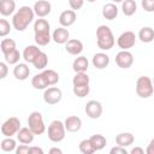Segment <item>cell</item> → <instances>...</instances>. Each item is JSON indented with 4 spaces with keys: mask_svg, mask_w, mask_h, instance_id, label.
Here are the masks:
<instances>
[{
    "mask_svg": "<svg viewBox=\"0 0 154 154\" xmlns=\"http://www.w3.org/2000/svg\"><path fill=\"white\" fill-rule=\"evenodd\" d=\"M34 10L29 6H22L13 14L12 26L18 31H24L34 19Z\"/></svg>",
    "mask_w": 154,
    "mask_h": 154,
    "instance_id": "cell-1",
    "label": "cell"
},
{
    "mask_svg": "<svg viewBox=\"0 0 154 154\" xmlns=\"http://www.w3.org/2000/svg\"><path fill=\"white\" fill-rule=\"evenodd\" d=\"M116 43L113 32L109 26L100 25L96 29V45L102 51H109Z\"/></svg>",
    "mask_w": 154,
    "mask_h": 154,
    "instance_id": "cell-2",
    "label": "cell"
},
{
    "mask_svg": "<svg viewBox=\"0 0 154 154\" xmlns=\"http://www.w3.org/2000/svg\"><path fill=\"white\" fill-rule=\"evenodd\" d=\"M153 83L150 77L140 76L136 81V94L142 99H148L153 95Z\"/></svg>",
    "mask_w": 154,
    "mask_h": 154,
    "instance_id": "cell-3",
    "label": "cell"
},
{
    "mask_svg": "<svg viewBox=\"0 0 154 154\" xmlns=\"http://www.w3.org/2000/svg\"><path fill=\"white\" fill-rule=\"evenodd\" d=\"M28 128L32 131L34 135H42L46 131V125H45V122H43V117L38 111H34L29 114Z\"/></svg>",
    "mask_w": 154,
    "mask_h": 154,
    "instance_id": "cell-4",
    "label": "cell"
},
{
    "mask_svg": "<svg viewBox=\"0 0 154 154\" xmlns=\"http://www.w3.org/2000/svg\"><path fill=\"white\" fill-rule=\"evenodd\" d=\"M65 132L66 130L61 120L55 119L48 125V138L54 143L61 142L65 138Z\"/></svg>",
    "mask_w": 154,
    "mask_h": 154,
    "instance_id": "cell-5",
    "label": "cell"
},
{
    "mask_svg": "<svg viewBox=\"0 0 154 154\" xmlns=\"http://www.w3.org/2000/svg\"><path fill=\"white\" fill-rule=\"evenodd\" d=\"M19 129H20V120L18 118H16V117H11V118L6 119L0 125L1 134L5 137H12L13 135H16L18 132Z\"/></svg>",
    "mask_w": 154,
    "mask_h": 154,
    "instance_id": "cell-6",
    "label": "cell"
},
{
    "mask_svg": "<svg viewBox=\"0 0 154 154\" xmlns=\"http://www.w3.org/2000/svg\"><path fill=\"white\" fill-rule=\"evenodd\" d=\"M136 43V35L134 31H124L119 35V37L117 38V45L120 49L123 51H128L130 48H132Z\"/></svg>",
    "mask_w": 154,
    "mask_h": 154,
    "instance_id": "cell-7",
    "label": "cell"
},
{
    "mask_svg": "<svg viewBox=\"0 0 154 154\" xmlns=\"http://www.w3.org/2000/svg\"><path fill=\"white\" fill-rule=\"evenodd\" d=\"M61 97H63V91L58 87H49L45 89L43 101L47 105H57L60 102Z\"/></svg>",
    "mask_w": 154,
    "mask_h": 154,
    "instance_id": "cell-8",
    "label": "cell"
},
{
    "mask_svg": "<svg viewBox=\"0 0 154 154\" xmlns=\"http://www.w3.org/2000/svg\"><path fill=\"white\" fill-rule=\"evenodd\" d=\"M116 64L120 69H129L134 64V55L129 51H120L116 55Z\"/></svg>",
    "mask_w": 154,
    "mask_h": 154,
    "instance_id": "cell-9",
    "label": "cell"
},
{
    "mask_svg": "<svg viewBox=\"0 0 154 154\" xmlns=\"http://www.w3.org/2000/svg\"><path fill=\"white\" fill-rule=\"evenodd\" d=\"M84 111H85V114L89 118L97 119L102 114V105H101V102H99L96 100H90V101L87 102V105L84 107Z\"/></svg>",
    "mask_w": 154,
    "mask_h": 154,
    "instance_id": "cell-10",
    "label": "cell"
},
{
    "mask_svg": "<svg viewBox=\"0 0 154 154\" xmlns=\"http://www.w3.org/2000/svg\"><path fill=\"white\" fill-rule=\"evenodd\" d=\"M32 10H34V13H35L37 17L43 18V17H46V16H48V14L51 13L52 5H51V2L47 1V0H38V1H36V2L34 4Z\"/></svg>",
    "mask_w": 154,
    "mask_h": 154,
    "instance_id": "cell-11",
    "label": "cell"
},
{
    "mask_svg": "<svg viewBox=\"0 0 154 154\" xmlns=\"http://www.w3.org/2000/svg\"><path fill=\"white\" fill-rule=\"evenodd\" d=\"M76 18H77V16H76V12L73 10H65L59 16V23L61 26L69 28L72 24H75Z\"/></svg>",
    "mask_w": 154,
    "mask_h": 154,
    "instance_id": "cell-12",
    "label": "cell"
},
{
    "mask_svg": "<svg viewBox=\"0 0 154 154\" xmlns=\"http://www.w3.org/2000/svg\"><path fill=\"white\" fill-rule=\"evenodd\" d=\"M52 40L58 45H65L70 40V32L64 26L57 28L52 34Z\"/></svg>",
    "mask_w": 154,
    "mask_h": 154,
    "instance_id": "cell-13",
    "label": "cell"
},
{
    "mask_svg": "<svg viewBox=\"0 0 154 154\" xmlns=\"http://www.w3.org/2000/svg\"><path fill=\"white\" fill-rule=\"evenodd\" d=\"M64 126H65V130L69 132H77L82 128V120L77 116H70L65 119Z\"/></svg>",
    "mask_w": 154,
    "mask_h": 154,
    "instance_id": "cell-14",
    "label": "cell"
},
{
    "mask_svg": "<svg viewBox=\"0 0 154 154\" xmlns=\"http://www.w3.org/2000/svg\"><path fill=\"white\" fill-rule=\"evenodd\" d=\"M30 75V69L25 63H17L13 67V76L18 81H25Z\"/></svg>",
    "mask_w": 154,
    "mask_h": 154,
    "instance_id": "cell-15",
    "label": "cell"
},
{
    "mask_svg": "<svg viewBox=\"0 0 154 154\" xmlns=\"http://www.w3.org/2000/svg\"><path fill=\"white\" fill-rule=\"evenodd\" d=\"M91 64L94 67L99 69V70H102V69H106L108 65H109V57L106 54V53H96L93 55V59H91Z\"/></svg>",
    "mask_w": 154,
    "mask_h": 154,
    "instance_id": "cell-16",
    "label": "cell"
},
{
    "mask_svg": "<svg viewBox=\"0 0 154 154\" xmlns=\"http://www.w3.org/2000/svg\"><path fill=\"white\" fill-rule=\"evenodd\" d=\"M65 51L71 55H78L83 51V43L77 38H71L65 43Z\"/></svg>",
    "mask_w": 154,
    "mask_h": 154,
    "instance_id": "cell-17",
    "label": "cell"
},
{
    "mask_svg": "<svg viewBox=\"0 0 154 154\" xmlns=\"http://www.w3.org/2000/svg\"><path fill=\"white\" fill-rule=\"evenodd\" d=\"M16 135L19 143H23V144H30L34 141V136H35L29 128H20Z\"/></svg>",
    "mask_w": 154,
    "mask_h": 154,
    "instance_id": "cell-18",
    "label": "cell"
},
{
    "mask_svg": "<svg viewBox=\"0 0 154 154\" xmlns=\"http://www.w3.org/2000/svg\"><path fill=\"white\" fill-rule=\"evenodd\" d=\"M40 52H41V49H40L37 46H35V45H29V46H26V47L24 48V51H23V59L25 60V63L31 64V63L34 61V59L36 58V55H37Z\"/></svg>",
    "mask_w": 154,
    "mask_h": 154,
    "instance_id": "cell-19",
    "label": "cell"
},
{
    "mask_svg": "<svg viewBox=\"0 0 154 154\" xmlns=\"http://www.w3.org/2000/svg\"><path fill=\"white\" fill-rule=\"evenodd\" d=\"M135 141V137L131 132H120L116 136V143L117 146H120V147H129L134 143Z\"/></svg>",
    "mask_w": 154,
    "mask_h": 154,
    "instance_id": "cell-20",
    "label": "cell"
},
{
    "mask_svg": "<svg viewBox=\"0 0 154 154\" xmlns=\"http://www.w3.org/2000/svg\"><path fill=\"white\" fill-rule=\"evenodd\" d=\"M118 16V7L116 6V4L113 2H109V4H106L103 7H102V17L107 20H113L116 19Z\"/></svg>",
    "mask_w": 154,
    "mask_h": 154,
    "instance_id": "cell-21",
    "label": "cell"
},
{
    "mask_svg": "<svg viewBox=\"0 0 154 154\" xmlns=\"http://www.w3.org/2000/svg\"><path fill=\"white\" fill-rule=\"evenodd\" d=\"M51 25L48 23V20L43 19V18H38L36 19V22L34 23V32L35 35H40V34H51Z\"/></svg>",
    "mask_w": 154,
    "mask_h": 154,
    "instance_id": "cell-22",
    "label": "cell"
},
{
    "mask_svg": "<svg viewBox=\"0 0 154 154\" xmlns=\"http://www.w3.org/2000/svg\"><path fill=\"white\" fill-rule=\"evenodd\" d=\"M89 142L90 144L93 146L94 150H101L105 148V146L107 144V140L103 135H100V134H96V135H91L89 137Z\"/></svg>",
    "mask_w": 154,
    "mask_h": 154,
    "instance_id": "cell-23",
    "label": "cell"
},
{
    "mask_svg": "<svg viewBox=\"0 0 154 154\" xmlns=\"http://www.w3.org/2000/svg\"><path fill=\"white\" fill-rule=\"evenodd\" d=\"M16 10L14 0H0V14L4 17L11 16Z\"/></svg>",
    "mask_w": 154,
    "mask_h": 154,
    "instance_id": "cell-24",
    "label": "cell"
},
{
    "mask_svg": "<svg viewBox=\"0 0 154 154\" xmlns=\"http://www.w3.org/2000/svg\"><path fill=\"white\" fill-rule=\"evenodd\" d=\"M88 67H89V61L83 55L77 57L72 63V69L75 72H87Z\"/></svg>",
    "mask_w": 154,
    "mask_h": 154,
    "instance_id": "cell-25",
    "label": "cell"
},
{
    "mask_svg": "<svg viewBox=\"0 0 154 154\" xmlns=\"http://www.w3.org/2000/svg\"><path fill=\"white\" fill-rule=\"evenodd\" d=\"M138 38L143 43H149L154 38V30L150 26H143L138 31Z\"/></svg>",
    "mask_w": 154,
    "mask_h": 154,
    "instance_id": "cell-26",
    "label": "cell"
},
{
    "mask_svg": "<svg viewBox=\"0 0 154 154\" xmlns=\"http://www.w3.org/2000/svg\"><path fill=\"white\" fill-rule=\"evenodd\" d=\"M122 11L126 17H130L136 13L137 4L135 0H123L122 1Z\"/></svg>",
    "mask_w": 154,
    "mask_h": 154,
    "instance_id": "cell-27",
    "label": "cell"
},
{
    "mask_svg": "<svg viewBox=\"0 0 154 154\" xmlns=\"http://www.w3.org/2000/svg\"><path fill=\"white\" fill-rule=\"evenodd\" d=\"M31 64L34 65L35 69H37V70H43V69L48 65V55H47L45 52L41 51V52L36 55V58L34 59V61H32Z\"/></svg>",
    "mask_w": 154,
    "mask_h": 154,
    "instance_id": "cell-28",
    "label": "cell"
},
{
    "mask_svg": "<svg viewBox=\"0 0 154 154\" xmlns=\"http://www.w3.org/2000/svg\"><path fill=\"white\" fill-rule=\"evenodd\" d=\"M42 75L45 76L48 87L57 84V83L59 82V78H60V77H59V73H58L57 71H54V70H51V69L43 70V71H42Z\"/></svg>",
    "mask_w": 154,
    "mask_h": 154,
    "instance_id": "cell-29",
    "label": "cell"
},
{
    "mask_svg": "<svg viewBox=\"0 0 154 154\" xmlns=\"http://www.w3.org/2000/svg\"><path fill=\"white\" fill-rule=\"evenodd\" d=\"M31 85H32L35 89H38V90H42V89L48 88V84H47L46 78H45V76L42 75V72H41V73H37V75H35V76L32 77V79H31Z\"/></svg>",
    "mask_w": 154,
    "mask_h": 154,
    "instance_id": "cell-30",
    "label": "cell"
},
{
    "mask_svg": "<svg viewBox=\"0 0 154 154\" xmlns=\"http://www.w3.org/2000/svg\"><path fill=\"white\" fill-rule=\"evenodd\" d=\"M4 57H5V61H6V64L16 65L17 63H19L20 53H19V51L16 48V49H13V51H11V52H8V53H5Z\"/></svg>",
    "mask_w": 154,
    "mask_h": 154,
    "instance_id": "cell-31",
    "label": "cell"
},
{
    "mask_svg": "<svg viewBox=\"0 0 154 154\" xmlns=\"http://www.w3.org/2000/svg\"><path fill=\"white\" fill-rule=\"evenodd\" d=\"M17 45H16V41L12 40V38H4L1 42H0V49L1 52L5 54V53H8L13 49H16Z\"/></svg>",
    "mask_w": 154,
    "mask_h": 154,
    "instance_id": "cell-32",
    "label": "cell"
},
{
    "mask_svg": "<svg viewBox=\"0 0 154 154\" xmlns=\"http://www.w3.org/2000/svg\"><path fill=\"white\" fill-rule=\"evenodd\" d=\"M89 76L87 75V72H76L73 79H72V84L73 85H83V84H89Z\"/></svg>",
    "mask_w": 154,
    "mask_h": 154,
    "instance_id": "cell-33",
    "label": "cell"
},
{
    "mask_svg": "<svg viewBox=\"0 0 154 154\" xmlns=\"http://www.w3.org/2000/svg\"><path fill=\"white\" fill-rule=\"evenodd\" d=\"M0 147H1V149H2L4 152L10 153V152H13V150L16 149L17 144H16V141H14L12 137H6L5 140L1 141Z\"/></svg>",
    "mask_w": 154,
    "mask_h": 154,
    "instance_id": "cell-34",
    "label": "cell"
},
{
    "mask_svg": "<svg viewBox=\"0 0 154 154\" xmlns=\"http://www.w3.org/2000/svg\"><path fill=\"white\" fill-rule=\"evenodd\" d=\"M72 91H73V94H75L77 97H84V96H87V95L89 94V91H90V87H89V84L73 85Z\"/></svg>",
    "mask_w": 154,
    "mask_h": 154,
    "instance_id": "cell-35",
    "label": "cell"
},
{
    "mask_svg": "<svg viewBox=\"0 0 154 154\" xmlns=\"http://www.w3.org/2000/svg\"><path fill=\"white\" fill-rule=\"evenodd\" d=\"M78 148H79V152L83 153V154H93V153L95 152L94 148H93V146H91L90 142H89V138L82 140V141L79 142Z\"/></svg>",
    "mask_w": 154,
    "mask_h": 154,
    "instance_id": "cell-36",
    "label": "cell"
},
{
    "mask_svg": "<svg viewBox=\"0 0 154 154\" xmlns=\"http://www.w3.org/2000/svg\"><path fill=\"white\" fill-rule=\"evenodd\" d=\"M52 40L51 34H40V35H35V42L38 46H47Z\"/></svg>",
    "mask_w": 154,
    "mask_h": 154,
    "instance_id": "cell-37",
    "label": "cell"
},
{
    "mask_svg": "<svg viewBox=\"0 0 154 154\" xmlns=\"http://www.w3.org/2000/svg\"><path fill=\"white\" fill-rule=\"evenodd\" d=\"M11 31V25L6 19L0 18V37L7 36Z\"/></svg>",
    "mask_w": 154,
    "mask_h": 154,
    "instance_id": "cell-38",
    "label": "cell"
},
{
    "mask_svg": "<svg viewBox=\"0 0 154 154\" xmlns=\"http://www.w3.org/2000/svg\"><path fill=\"white\" fill-rule=\"evenodd\" d=\"M142 7L147 12H153L154 11V0H142L141 2Z\"/></svg>",
    "mask_w": 154,
    "mask_h": 154,
    "instance_id": "cell-39",
    "label": "cell"
},
{
    "mask_svg": "<svg viewBox=\"0 0 154 154\" xmlns=\"http://www.w3.org/2000/svg\"><path fill=\"white\" fill-rule=\"evenodd\" d=\"M83 4H84V0H69V5H70L71 10H73V11L82 8Z\"/></svg>",
    "mask_w": 154,
    "mask_h": 154,
    "instance_id": "cell-40",
    "label": "cell"
},
{
    "mask_svg": "<svg viewBox=\"0 0 154 154\" xmlns=\"http://www.w3.org/2000/svg\"><path fill=\"white\" fill-rule=\"evenodd\" d=\"M8 75V66L6 63L0 61V79H4Z\"/></svg>",
    "mask_w": 154,
    "mask_h": 154,
    "instance_id": "cell-41",
    "label": "cell"
},
{
    "mask_svg": "<svg viewBox=\"0 0 154 154\" xmlns=\"http://www.w3.org/2000/svg\"><path fill=\"white\" fill-rule=\"evenodd\" d=\"M16 153L17 154H29V146L28 144H19L18 147H16Z\"/></svg>",
    "mask_w": 154,
    "mask_h": 154,
    "instance_id": "cell-42",
    "label": "cell"
},
{
    "mask_svg": "<svg viewBox=\"0 0 154 154\" xmlns=\"http://www.w3.org/2000/svg\"><path fill=\"white\" fill-rule=\"evenodd\" d=\"M109 153H111V154H126L128 152H126V149H125L124 147H120V146H116V147L111 148Z\"/></svg>",
    "mask_w": 154,
    "mask_h": 154,
    "instance_id": "cell-43",
    "label": "cell"
},
{
    "mask_svg": "<svg viewBox=\"0 0 154 154\" xmlns=\"http://www.w3.org/2000/svg\"><path fill=\"white\" fill-rule=\"evenodd\" d=\"M29 154H43V150L40 147H29Z\"/></svg>",
    "mask_w": 154,
    "mask_h": 154,
    "instance_id": "cell-44",
    "label": "cell"
},
{
    "mask_svg": "<svg viewBox=\"0 0 154 154\" xmlns=\"http://www.w3.org/2000/svg\"><path fill=\"white\" fill-rule=\"evenodd\" d=\"M130 153L131 154H144V150L141 147H135V148H132L130 150Z\"/></svg>",
    "mask_w": 154,
    "mask_h": 154,
    "instance_id": "cell-45",
    "label": "cell"
},
{
    "mask_svg": "<svg viewBox=\"0 0 154 154\" xmlns=\"http://www.w3.org/2000/svg\"><path fill=\"white\" fill-rule=\"evenodd\" d=\"M153 144H154V140H152V141H150V143H149V146H148V149L146 150V153H147V154H154Z\"/></svg>",
    "mask_w": 154,
    "mask_h": 154,
    "instance_id": "cell-46",
    "label": "cell"
},
{
    "mask_svg": "<svg viewBox=\"0 0 154 154\" xmlns=\"http://www.w3.org/2000/svg\"><path fill=\"white\" fill-rule=\"evenodd\" d=\"M49 153H51V154H54V153H57V154H61L63 150L59 149V148H51V149H49Z\"/></svg>",
    "mask_w": 154,
    "mask_h": 154,
    "instance_id": "cell-47",
    "label": "cell"
},
{
    "mask_svg": "<svg viewBox=\"0 0 154 154\" xmlns=\"http://www.w3.org/2000/svg\"><path fill=\"white\" fill-rule=\"evenodd\" d=\"M112 1H113V2H122L123 0H112Z\"/></svg>",
    "mask_w": 154,
    "mask_h": 154,
    "instance_id": "cell-48",
    "label": "cell"
},
{
    "mask_svg": "<svg viewBox=\"0 0 154 154\" xmlns=\"http://www.w3.org/2000/svg\"><path fill=\"white\" fill-rule=\"evenodd\" d=\"M88 2H94V1H96V0H87Z\"/></svg>",
    "mask_w": 154,
    "mask_h": 154,
    "instance_id": "cell-49",
    "label": "cell"
},
{
    "mask_svg": "<svg viewBox=\"0 0 154 154\" xmlns=\"http://www.w3.org/2000/svg\"><path fill=\"white\" fill-rule=\"evenodd\" d=\"M0 125H1V124H0Z\"/></svg>",
    "mask_w": 154,
    "mask_h": 154,
    "instance_id": "cell-50",
    "label": "cell"
}]
</instances>
